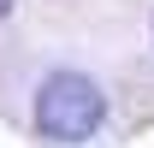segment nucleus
Instances as JSON below:
<instances>
[{"instance_id":"obj_2","label":"nucleus","mask_w":154,"mask_h":148,"mask_svg":"<svg viewBox=\"0 0 154 148\" xmlns=\"http://www.w3.org/2000/svg\"><path fill=\"white\" fill-rule=\"evenodd\" d=\"M6 12H12V0H0V18H6Z\"/></svg>"},{"instance_id":"obj_1","label":"nucleus","mask_w":154,"mask_h":148,"mask_svg":"<svg viewBox=\"0 0 154 148\" xmlns=\"http://www.w3.org/2000/svg\"><path fill=\"white\" fill-rule=\"evenodd\" d=\"M107 119V95L83 71H54L36 89V130L54 142H89Z\"/></svg>"}]
</instances>
